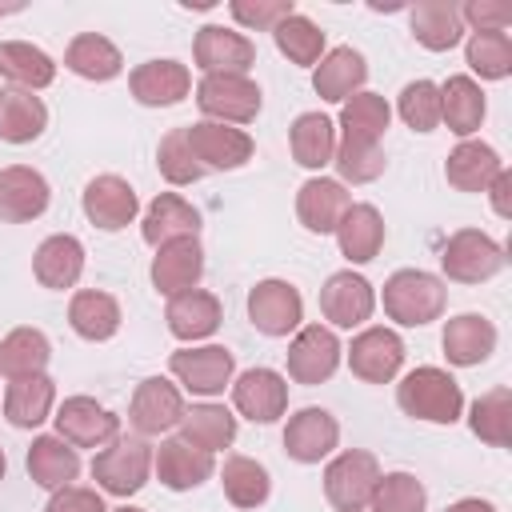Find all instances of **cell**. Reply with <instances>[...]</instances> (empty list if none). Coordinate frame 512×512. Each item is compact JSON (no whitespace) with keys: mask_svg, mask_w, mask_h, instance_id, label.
<instances>
[{"mask_svg":"<svg viewBox=\"0 0 512 512\" xmlns=\"http://www.w3.org/2000/svg\"><path fill=\"white\" fill-rule=\"evenodd\" d=\"M152 472H156V480L164 488L192 492V488H200L216 472V456L204 452V448H192L180 436H172V440H160V448L152 452Z\"/></svg>","mask_w":512,"mask_h":512,"instance_id":"obj_20","label":"cell"},{"mask_svg":"<svg viewBox=\"0 0 512 512\" xmlns=\"http://www.w3.org/2000/svg\"><path fill=\"white\" fill-rule=\"evenodd\" d=\"M188 136V148L196 156V164L204 172H232V168H244L256 152L252 136L244 128H232V124H216V120H196L184 128Z\"/></svg>","mask_w":512,"mask_h":512,"instance_id":"obj_7","label":"cell"},{"mask_svg":"<svg viewBox=\"0 0 512 512\" xmlns=\"http://www.w3.org/2000/svg\"><path fill=\"white\" fill-rule=\"evenodd\" d=\"M364 80H368V64H364V56H360L356 48H348V44L324 52L320 64L312 68V88H316V96L328 100V104H344L348 96L364 92Z\"/></svg>","mask_w":512,"mask_h":512,"instance_id":"obj_24","label":"cell"},{"mask_svg":"<svg viewBox=\"0 0 512 512\" xmlns=\"http://www.w3.org/2000/svg\"><path fill=\"white\" fill-rule=\"evenodd\" d=\"M380 304H384V316L396 320L400 328H424L432 320L444 316L448 308V288L436 272H424V268H400L384 280V292H380Z\"/></svg>","mask_w":512,"mask_h":512,"instance_id":"obj_2","label":"cell"},{"mask_svg":"<svg viewBox=\"0 0 512 512\" xmlns=\"http://www.w3.org/2000/svg\"><path fill=\"white\" fill-rule=\"evenodd\" d=\"M396 112L412 132H436L440 128V88L432 80H412L396 96Z\"/></svg>","mask_w":512,"mask_h":512,"instance_id":"obj_48","label":"cell"},{"mask_svg":"<svg viewBox=\"0 0 512 512\" xmlns=\"http://www.w3.org/2000/svg\"><path fill=\"white\" fill-rule=\"evenodd\" d=\"M164 320H168V332H172L176 340L196 344V340H208V336L220 328L224 308H220V300H216L212 292H204V288H188V292H180V296L168 300Z\"/></svg>","mask_w":512,"mask_h":512,"instance_id":"obj_27","label":"cell"},{"mask_svg":"<svg viewBox=\"0 0 512 512\" xmlns=\"http://www.w3.org/2000/svg\"><path fill=\"white\" fill-rule=\"evenodd\" d=\"M232 408L252 424H272L288 412V380L276 368H248L232 380Z\"/></svg>","mask_w":512,"mask_h":512,"instance_id":"obj_14","label":"cell"},{"mask_svg":"<svg viewBox=\"0 0 512 512\" xmlns=\"http://www.w3.org/2000/svg\"><path fill=\"white\" fill-rule=\"evenodd\" d=\"M320 312L332 328H360L376 312V288L352 268L332 272L320 288Z\"/></svg>","mask_w":512,"mask_h":512,"instance_id":"obj_15","label":"cell"},{"mask_svg":"<svg viewBox=\"0 0 512 512\" xmlns=\"http://www.w3.org/2000/svg\"><path fill=\"white\" fill-rule=\"evenodd\" d=\"M8 12H16V8H0V16H8Z\"/></svg>","mask_w":512,"mask_h":512,"instance_id":"obj_58","label":"cell"},{"mask_svg":"<svg viewBox=\"0 0 512 512\" xmlns=\"http://www.w3.org/2000/svg\"><path fill=\"white\" fill-rule=\"evenodd\" d=\"M504 160L484 140H460L444 160V180L456 192H488V184L500 176Z\"/></svg>","mask_w":512,"mask_h":512,"instance_id":"obj_28","label":"cell"},{"mask_svg":"<svg viewBox=\"0 0 512 512\" xmlns=\"http://www.w3.org/2000/svg\"><path fill=\"white\" fill-rule=\"evenodd\" d=\"M440 348L448 356V364L456 368H476L496 352V324L480 312H460L444 324Z\"/></svg>","mask_w":512,"mask_h":512,"instance_id":"obj_23","label":"cell"},{"mask_svg":"<svg viewBox=\"0 0 512 512\" xmlns=\"http://www.w3.org/2000/svg\"><path fill=\"white\" fill-rule=\"evenodd\" d=\"M32 276L52 292L76 288V280L84 276V244L72 232H56L40 240V248L32 252Z\"/></svg>","mask_w":512,"mask_h":512,"instance_id":"obj_26","label":"cell"},{"mask_svg":"<svg viewBox=\"0 0 512 512\" xmlns=\"http://www.w3.org/2000/svg\"><path fill=\"white\" fill-rule=\"evenodd\" d=\"M464 60L480 80H504L512 72V36L508 32H472Z\"/></svg>","mask_w":512,"mask_h":512,"instance_id":"obj_46","label":"cell"},{"mask_svg":"<svg viewBox=\"0 0 512 512\" xmlns=\"http://www.w3.org/2000/svg\"><path fill=\"white\" fill-rule=\"evenodd\" d=\"M148 276H152V288L160 296H168V300L180 296V292H188V288H196L200 276H204V248H200V240L196 236H184V240L160 244L156 256H152Z\"/></svg>","mask_w":512,"mask_h":512,"instance_id":"obj_19","label":"cell"},{"mask_svg":"<svg viewBox=\"0 0 512 512\" xmlns=\"http://www.w3.org/2000/svg\"><path fill=\"white\" fill-rule=\"evenodd\" d=\"M288 148H292V160L300 168L320 172L336 156V124L324 112H300L288 128Z\"/></svg>","mask_w":512,"mask_h":512,"instance_id":"obj_38","label":"cell"},{"mask_svg":"<svg viewBox=\"0 0 512 512\" xmlns=\"http://www.w3.org/2000/svg\"><path fill=\"white\" fill-rule=\"evenodd\" d=\"M440 268L456 284H484L504 268V248L480 228H460L448 236L440 252Z\"/></svg>","mask_w":512,"mask_h":512,"instance_id":"obj_6","label":"cell"},{"mask_svg":"<svg viewBox=\"0 0 512 512\" xmlns=\"http://www.w3.org/2000/svg\"><path fill=\"white\" fill-rule=\"evenodd\" d=\"M340 444V424L328 408H300L284 424V452L296 464H320L336 452Z\"/></svg>","mask_w":512,"mask_h":512,"instance_id":"obj_17","label":"cell"},{"mask_svg":"<svg viewBox=\"0 0 512 512\" xmlns=\"http://www.w3.org/2000/svg\"><path fill=\"white\" fill-rule=\"evenodd\" d=\"M0 76L12 88L40 92L56 80V60L28 40H0Z\"/></svg>","mask_w":512,"mask_h":512,"instance_id":"obj_37","label":"cell"},{"mask_svg":"<svg viewBox=\"0 0 512 512\" xmlns=\"http://www.w3.org/2000/svg\"><path fill=\"white\" fill-rule=\"evenodd\" d=\"M56 436L72 448H108L120 436V416L96 404L92 396H68L56 408Z\"/></svg>","mask_w":512,"mask_h":512,"instance_id":"obj_11","label":"cell"},{"mask_svg":"<svg viewBox=\"0 0 512 512\" xmlns=\"http://www.w3.org/2000/svg\"><path fill=\"white\" fill-rule=\"evenodd\" d=\"M44 512H108L100 492L96 488H84V484H68V488H56L44 504Z\"/></svg>","mask_w":512,"mask_h":512,"instance_id":"obj_53","label":"cell"},{"mask_svg":"<svg viewBox=\"0 0 512 512\" xmlns=\"http://www.w3.org/2000/svg\"><path fill=\"white\" fill-rule=\"evenodd\" d=\"M64 68L76 72L80 80H92V84H104V80H116L124 72V56L120 48L100 36V32H80L68 48H64Z\"/></svg>","mask_w":512,"mask_h":512,"instance_id":"obj_35","label":"cell"},{"mask_svg":"<svg viewBox=\"0 0 512 512\" xmlns=\"http://www.w3.org/2000/svg\"><path fill=\"white\" fill-rule=\"evenodd\" d=\"M248 320L256 332L264 336H288L304 324V300L296 292V284L288 280H260L252 292H248Z\"/></svg>","mask_w":512,"mask_h":512,"instance_id":"obj_12","label":"cell"},{"mask_svg":"<svg viewBox=\"0 0 512 512\" xmlns=\"http://www.w3.org/2000/svg\"><path fill=\"white\" fill-rule=\"evenodd\" d=\"M400 364H404V340L384 324L356 332L348 344V368L364 384H392L400 376Z\"/></svg>","mask_w":512,"mask_h":512,"instance_id":"obj_10","label":"cell"},{"mask_svg":"<svg viewBox=\"0 0 512 512\" xmlns=\"http://www.w3.org/2000/svg\"><path fill=\"white\" fill-rule=\"evenodd\" d=\"M184 416V396L172 380L164 376H148L136 384L132 400H128V424L140 432V436H160L168 428H176Z\"/></svg>","mask_w":512,"mask_h":512,"instance_id":"obj_16","label":"cell"},{"mask_svg":"<svg viewBox=\"0 0 512 512\" xmlns=\"http://www.w3.org/2000/svg\"><path fill=\"white\" fill-rule=\"evenodd\" d=\"M340 184H372L384 172V148L380 144H352V140H336V156H332Z\"/></svg>","mask_w":512,"mask_h":512,"instance_id":"obj_50","label":"cell"},{"mask_svg":"<svg viewBox=\"0 0 512 512\" xmlns=\"http://www.w3.org/2000/svg\"><path fill=\"white\" fill-rule=\"evenodd\" d=\"M140 232H144V244L160 248V244H172V240H184V236H200V212L176 196V192H160L144 220H140Z\"/></svg>","mask_w":512,"mask_h":512,"instance_id":"obj_32","label":"cell"},{"mask_svg":"<svg viewBox=\"0 0 512 512\" xmlns=\"http://www.w3.org/2000/svg\"><path fill=\"white\" fill-rule=\"evenodd\" d=\"M396 404L404 416L424 420V424H456L464 416V392L456 376L436 364H420L404 372L396 384Z\"/></svg>","mask_w":512,"mask_h":512,"instance_id":"obj_1","label":"cell"},{"mask_svg":"<svg viewBox=\"0 0 512 512\" xmlns=\"http://www.w3.org/2000/svg\"><path fill=\"white\" fill-rule=\"evenodd\" d=\"M120 320H124L120 304L108 292L84 288V292H72V300H68V324H72V332L80 340H92V344L112 340L120 332Z\"/></svg>","mask_w":512,"mask_h":512,"instance_id":"obj_36","label":"cell"},{"mask_svg":"<svg viewBox=\"0 0 512 512\" xmlns=\"http://www.w3.org/2000/svg\"><path fill=\"white\" fill-rule=\"evenodd\" d=\"M440 88V124H448V132H456L460 140H472V132H480L484 124V92L472 76H448Z\"/></svg>","mask_w":512,"mask_h":512,"instance_id":"obj_33","label":"cell"},{"mask_svg":"<svg viewBox=\"0 0 512 512\" xmlns=\"http://www.w3.org/2000/svg\"><path fill=\"white\" fill-rule=\"evenodd\" d=\"M388 120H392V108L384 96L376 92H356L340 104V140H352V144H380L384 132H388Z\"/></svg>","mask_w":512,"mask_h":512,"instance_id":"obj_40","label":"cell"},{"mask_svg":"<svg viewBox=\"0 0 512 512\" xmlns=\"http://www.w3.org/2000/svg\"><path fill=\"white\" fill-rule=\"evenodd\" d=\"M460 20L472 32H504L512 24V8L500 4V0H468L460 8Z\"/></svg>","mask_w":512,"mask_h":512,"instance_id":"obj_52","label":"cell"},{"mask_svg":"<svg viewBox=\"0 0 512 512\" xmlns=\"http://www.w3.org/2000/svg\"><path fill=\"white\" fill-rule=\"evenodd\" d=\"M48 128V108L36 92L4 88L0 92V140L4 144H32Z\"/></svg>","mask_w":512,"mask_h":512,"instance_id":"obj_39","label":"cell"},{"mask_svg":"<svg viewBox=\"0 0 512 512\" xmlns=\"http://www.w3.org/2000/svg\"><path fill=\"white\" fill-rule=\"evenodd\" d=\"M80 204H84V216H88L100 232H120V228H128V224L136 220V212H140L136 188H132L124 176H112V172L92 176Z\"/></svg>","mask_w":512,"mask_h":512,"instance_id":"obj_18","label":"cell"},{"mask_svg":"<svg viewBox=\"0 0 512 512\" xmlns=\"http://www.w3.org/2000/svg\"><path fill=\"white\" fill-rule=\"evenodd\" d=\"M488 204H492V212H496L500 220L512 216V172H508V168H500V176L488 184Z\"/></svg>","mask_w":512,"mask_h":512,"instance_id":"obj_54","label":"cell"},{"mask_svg":"<svg viewBox=\"0 0 512 512\" xmlns=\"http://www.w3.org/2000/svg\"><path fill=\"white\" fill-rule=\"evenodd\" d=\"M228 12H232V20H236L240 28L272 32L284 16H292V12H296V4H292V0H232V4H228Z\"/></svg>","mask_w":512,"mask_h":512,"instance_id":"obj_51","label":"cell"},{"mask_svg":"<svg viewBox=\"0 0 512 512\" xmlns=\"http://www.w3.org/2000/svg\"><path fill=\"white\" fill-rule=\"evenodd\" d=\"M48 360H52V344L40 328H12L0 340V376L4 380L36 376L48 368Z\"/></svg>","mask_w":512,"mask_h":512,"instance_id":"obj_42","label":"cell"},{"mask_svg":"<svg viewBox=\"0 0 512 512\" xmlns=\"http://www.w3.org/2000/svg\"><path fill=\"white\" fill-rule=\"evenodd\" d=\"M192 60L204 76L228 72V76H248V68L256 64V44L244 32L220 28V24H204L192 40Z\"/></svg>","mask_w":512,"mask_h":512,"instance_id":"obj_13","label":"cell"},{"mask_svg":"<svg viewBox=\"0 0 512 512\" xmlns=\"http://www.w3.org/2000/svg\"><path fill=\"white\" fill-rule=\"evenodd\" d=\"M220 488H224L228 504H236V508H260L268 500V492H272V476L252 456H228L224 468H220Z\"/></svg>","mask_w":512,"mask_h":512,"instance_id":"obj_43","label":"cell"},{"mask_svg":"<svg viewBox=\"0 0 512 512\" xmlns=\"http://www.w3.org/2000/svg\"><path fill=\"white\" fill-rule=\"evenodd\" d=\"M468 428L484 444L508 448L512 444V392L500 384V388H488L484 396H476L468 408Z\"/></svg>","mask_w":512,"mask_h":512,"instance_id":"obj_44","label":"cell"},{"mask_svg":"<svg viewBox=\"0 0 512 512\" xmlns=\"http://www.w3.org/2000/svg\"><path fill=\"white\" fill-rule=\"evenodd\" d=\"M384 236L388 232H384V216L376 212V204H348V212L336 224V244L348 264L376 260L384 248Z\"/></svg>","mask_w":512,"mask_h":512,"instance_id":"obj_30","label":"cell"},{"mask_svg":"<svg viewBox=\"0 0 512 512\" xmlns=\"http://www.w3.org/2000/svg\"><path fill=\"white\" fill-rule=\"evenodd\" d=\"M152 476V444L144 436H116L92 456V480L108 496H136Z\"/></svg>","mask_w":512,"mask_h":512,"instance_id":"obj_3","label":"cell"},{"mask_svg":"<svg viewBox=\"0 0 512 512\" xmlns=\"http://www.w3.org/2000/svg\"><path fill=\"white\" fill-rule=\"evenodd\" d=\"M196 104L204 112V120H216V124H252L256 112H260V84L252 76H228V72H216V76H204L196 84Z\"/></svg>","mask_w":512,"mask_h":512,"instance_id":"obj_5","label":"cell"},{"mask_svg":"<svg viewBox=\"0 0 512 512\" xmlns=\"http://www.w3.org/2000/svg\"><path fill=\"white\" fill-rule=\"evenodd\" d=\"M156 168H160V176H164L168 184H176V188L196 184V180L204 176V168L196 164V156H192V148H188L184 128L164 132V140H160V148H156Z\"/></svg>","mask_w":512,"mask_h":512,"instance_id":"obj_49","label":"cell"},{"mask_svg":"<svg viewBox=\"0 0 512 512\" xmlns=\"http://www.w3.org/2000/svg\"><path fill=\"white\" fill-rule=\"evenodd\" d=\"M428 508V492L412 472H380L368 512H424Z\"/></svg>","mask_w":512,"mask_h":512,"instance_id":"obj_47","label":"cell"},{"mask_svg":"<svg viewBox=\"0 0 512 512\" xmlns=\"http://www.w3.org/2000/svg\"><path fill=\"white\" fill-rule=\"evenodd\" d=\"M4 472H8V460H4V448H0V480H4Z\"/></svg>","mask_w":512,"mask_h":512,"instance_id":"obj_56","label":"cell"},{"mask_svg":"<svg viewBox=\"0 0 512 512\" xmlns=\"http://www.w3.org/2000/svg\"><path fill=\"white\" fill-rule=\"evenodd\" d=\"M176 428H180V440H188L192 448H204L212 456L236 440V416L224 404H192V408H184Z\"/></svg>","mask_w":512,"mask_h":512,"instance_id":"obj_41","label":"cell"},{"mask_svg":"<svg viewBox=\"0 0 512 512\" xmlns=\"http://www.w3.org/2000/svg\"><path fill=\"white\" fill-rule=\"evenodd\" d=\"M128 88L144 108H172L192 92V72L180 60H144L132 68Z\"/></svg>","mask_w":512,"mask_h":512,"instance_id":"obj_22","label":"cell"},{"mask_svg":"<svg viewBox=\"0 0 512 512\" xmlns=\"http://www.w3.org/2000/svg\"><path fill=\"white\" fill-rule=\"evenodd\" d=\"M380 480V464L364 448H348L328 460L324 468V496L336 512H364L372 500V488Z\"/></svg>","mask_w":512,"mask_h":512,"instance_id":"obj_4","label":"cell"},{"mask_svg":"<svg viewBox=\"0 0 512 512\" xmlns=\"http://www.w3.org/2000/svg\"><path fill=\"white\" fill-rule=\"evenodd\" d=\"M348 204H352L348 188H344L340 180H328V176H312V180H304L300 192H296V216H300V224H304L308 232H316V236L336 232V224H340V216L348 212Z\"/></svg>","mask_w":512,"mask_h":512,"instance_id":"obj_25","label":"cell"},{"mask_svg":"<svg viewBox=\"0 0 512 512\" xmlns=\"http://www.w3.org/2000/svg\"><path fill=\"white\" fill-rule=\"evenodd\" d=\"M168 372L192 392V396H220L232 384L236 360L224 344H200V348H176L168 356Z\"/></svg>","mask_w":512,"mask_h":512,"instance_id":"obj_9","label":"cell"},{"mask_svg":"<svg viewBox=\"0 0 512 512\" xmlns=\"http://www.w3.org/2000/svg\"><path fill=\"white\" fill-rule=\"evenodd\" d=\"M48 200H52V188L36 168L28 164L0 168V220L4 224H28L44 216Z\"/></svg>","mask_w":512,"mask_h":512,"instance_id":"obj_21","label":"cell"},{"mask_svg":"<svg viewBox=\"0 0 512 512\" xmlns=\"http://www.w3.org/2000/svg\"><path fill=\"white\" fill-rule=\"evenodd\" d=\"M408 24H412L416 44L428 52H448L464 40L460 4H452V0H416L408 8Z\"/></svg>","mask_w":512,"mask_h":512,"instance_id":"obj_29","label":"cell"},{"mask_svg":"<svg viewBox=\"0 0 512 512\" xmlns=\"http://www.w3.org/2000/svg\"><path fill=\"white\" fill-rule=\"evenodd\" d=\"M56 408V380L48 372L8 380L4 392V420L12 428H40Z\"/></svg>","mask_w":512,"mask_h":512,"instance_id":"obj_31","label":"cell"},{"mask_svg":"<svg viewBox=\"0 0 512 512\" xmlns=\"http://www.w3.org/2000/svg\"><path fill=\"white\" fill-rule=\"evenodd\" d=\"M272 40H276L280 56H288V60L300 64V68H316L320 56H324V32H320V24L308 20L304 12L284 16V20L272 28Z\"/></svg>","mask_w":512,"mask_h":512,"instance_id":"obj_45","label":"cell"},{"mask_svg":"<svg viewBox=\"0 0 512 512\" xmlns=\"http://www.w3.org/2000/svg\"><path fill=\"white\" fill-rule=\"evenodd\" d=\"M288 376L296 380V384H324V380H332V372L340 368V356H344V348H340V340H336V332L332 328H324V324H300L296 328V336L288 340Z\"/></svg>","mask_w":512,"mask_h":512,"instance_id":"obj_8","label":"cell"},{"mask_svg":"<svg viewBox=\"0 0 512 512\" xmlns=\"http://www.w3.org/2000/svg\"><path fill=\"white\" fill-rule=\"evenodd\" d=\"M444 512H496V504L492 500H480V496H464V500L448 504Z\"/></svg>","mask_w":512,"mask_h":512,"instance_id":"obj_55","label":"cell"},{"mask_svg":"<svg viewBox=\"0 0 512 512\" xmlns=\"http://www.w3.org/2000/svg\"><path fill=\"white\" fill-rule=\"evenodd\" d=\"M24 468H28V476L40 488L56 492V488H68L80 476V456L60 436H36L32 448H28V456H24Z\"/></svg>","mask_w":512,"mask_h":512,"instance_id":"obj_34","label":"cell"},{"mask_svg":"<svg viewBox=\"0 0 512 512\" xmlns=\"http://www.w3.org/2000/svg\"><path fill=\"white\" fill-rule=\"evenodd\" d=\"M112 512H144V508H132V504H124V508H112Z\"/></svg>","mask_w":512,"mask_h":512,"instance_id":"obj_57","label":"cell"}]
</instances>
